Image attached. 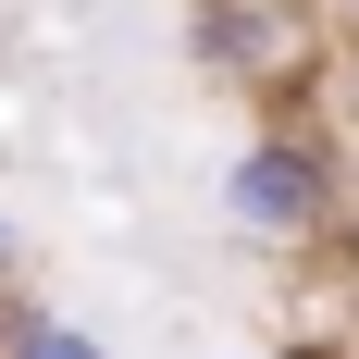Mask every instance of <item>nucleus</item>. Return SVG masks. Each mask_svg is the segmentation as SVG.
Wrapping results in <instances>:
<instances>
[{
    "mask_svg": "<svg viewBox=\"0 0 359 359\" xmlns=\"http://www.w3.org/2000/svg\"><path fill=\"white\" fill-rule=\"evenodd\" d=\"M223 223L260 236V248L323 236V223H334V161H323V137H248L236 174H223Z\"/></svg>",
    "mask_w": 359,
    "mask_h": 359,
    "instance_id": "nucleus-1",
    "label": "nucleus"
},
{
    "mask_svg": "<svg viewBox=\"0 0 359 359\" xmlns=\"http://www.w3.org/2000/svg\"><path fill=\"white\" fill-rule=\"evenodd\" d=\"M0 359H111V347H100L87 323H50V310H25V323L0 334Z\"/></svg>",
    "mask_w": 359,
    "mask_h": 359,
    "instance_id": "nucleus-2",
    "label": "nucleus"
},
{
    "mask_svg": "<svg viewBox=\"0 0 359 359\" xmlns=\"http://www.w3.org/2000/svg\"><path fill=\"white\" fill-rule=\"evenodd\" d=\"M0 273H13V236H0Z\"/></svg>",
    "mask_w": 359,
    "mask_h": 359,
    "instance_id": "nucleus-3",
    "label": "nucleus"
}]
</instances>
